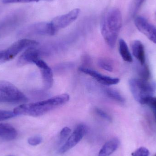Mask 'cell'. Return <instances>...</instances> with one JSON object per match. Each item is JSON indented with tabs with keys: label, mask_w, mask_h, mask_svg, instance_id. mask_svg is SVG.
<instances>
[{
	"label": "cell",
	"mask_w": 156,
	"mask_h": 156,
	"mask_svg": "<svg viewBox=\"0 0 156 156\" xmlns=\"http://www.w3.org/2000/svg\"><path fill=\"white\" fill-rule=\"evenodd\" d=\"M43 141L42 136L39 135H35L31 136L27 140V143L30 145L36 146L41 144Z\"/></svg>",
	"instance_id": "21"
},
{
	"label": "cell",
	"mask_w": 156,
	"mask_h": 156,
	"mask_svg": "<svg viewBox=\"0 0 156 156\" xmlns=\"http://www.w3.org/2000/svg\"><path fill=\"white\" fill-rule=\"evenodd\" d=\"M105 92L109 98L118 102L124 103L125 101V100L122 95L118 92V91L115 89H111V88L107 89L105 91Z\"/></svg>",
	"instance_id": "15"
},
{
	"label": "cell",
	"mask_w": 156,
	"mask_h": 156,
	"mask_svg": "<svg viewBox=\"0 0 156 156\" xmlns=\"http://www.w3.org/2000/svg\"><path fill=\"white\" fill-rule=\"evenodd\" d=\"M119 140L117 138H113L106 142L102 147L98 156H109L115 152L119 145Z\"/></svg>",
	"instance_id": "13"
},
{
	"label": "cell",
	"mask_w": 156,
	"mask_h": 156,
	"mask_svg": "<svg viewBox=\"0 0 156 156\" xmlns=\"http://www.w3.org/2000/svg\"><path fill=\"white\" fill-rule=\"evenodd\" d=\"M16 129L8 123H0V139L5 141H12L17 137Z\"/></svg>",
	"instance_id": "11"
},
{
	"label": "cell",
	"mask_w": 156,
	"mask_h": 156,
	"mask_svg": "<svg viewBox=\"0 0 156 156\" xmlns=\"http://www.w3.org/2000/svg\"><path fill=\"white\" fill-rule=\"evenodd\" d=\"M27 101L26 96L14 85L0 81V103L25 104Z\"/></svg>",
	"instance_id": "4"
},
{
	"label": "cell",
	"mask_w": 156,
	"mask_h": 156,
	"mask_svg": "<svg viewBox=\"0 0 156 156\" xmlns=\"http://www.w3.org/2000/svg\"><path fill=\"white\" fill-rule=\"evenodd\" d=\"M145 104L150 106L153 111H156V97L152 96L148 98Z\"/></svg>",
	"instance_id": "26"
},
{
	"label": "cell",
	"mask_w": 156,
	"mask_h": 156,
	"mask_svg": "<svg viewBox=\"0 0 156 156\" xmlns=\"http://www.w3.org/2000/svg\"><path fill=\"white\" fill-rule=\"evenodd\" d=\"M99 66L103 69L109 72H112L113 70V65L111 59L107 58H101L98 60Z\"/></svg>",
	"instance_id": "17"
},
{
	"label": "cell",
	"mask_w": 156,
	"mask_h": 156,
	"mask_svg": "<svg viewBox=\"0 0 156 156\" xmlns=\"http://www.w3.org/2000/svg\"></svg>",
	"instance_id": "28"
},
{
	"label": "cell",
	"mask_w": 156,
	"mask_h": 156,
	"mask_svg": "<svg viewBox=\"0 0 156 156\" xmlns=\"http://www.w3.org/2000/svg\"><path fill=\"white\" fill-rule=\"evenodd\" d=\"M129 85L135 100L141 104H145L147 99L153 96L154 92V85L140 78L130 79Z\"/></svg>",
	"instance_id": "3"
},
{
	"label": "cell",
	"mask_w": 156,
	"mask_h": 156,
	"mask_svg": "<svg viewBox=\"0 0 156 156\" xmlns=\"http://www.w3.org/2000/svg\"><path fill=\"white\" fill-rule=\"evenodd\" d=\"M95 112L97 114V115H99L100 117H101L102 119L108 121V122L112 121V118H111V116L101 109L96 108L95 109Z\"/></svg>",
	"instance_id": "23"
},
{
	"label": "cell",
	"mask_w": 156,
	"mask_h": 156,
	"mask_svg": "<svg viewBox=\"0 0 156 156\" xmlns=\"http://www.w3.org/2000/svg\"><path fill=\"white\" fill-rule=\"evenodd\" d=\"M145 1L146 0H132L129 9V13L131 17H134L136 16L139 9L141 8L142 5Z\"/></svg>",
	"instance_id": "16"
},
{
	"label": "cell",
	"mask_w": 156,
	"mask_h": 156,
	"mask_svg": "<svg viewBox=\"0 0 156 156\" xmlns=\"http://www.w3.org/2000/svg\"><path fill=\"white\" fill-rule=\"evenodd\" d=\"M35 65L40 69L45 87L47 89H50L53 86L54 83L52 69L44 61L40 58L36 62Z\"/></svg>",
	"instance_id": "9"
},
{
	"label": "cell",
	"mask_w": 156,
	"mask_h": 156,
	"mask_svg": "<svg viewBox=\"0 0 156 156\" xmlns=\"http://www.w3.org/2000/svg\"><path fill=\"white\" fill-rule=\"evenodd\" d=\"M135 24L141 33L150 41L156 44V27L149 23L144 17L141 16L136 17Z\"/></svg>",
	"instance_id": "8"
},
{
	"label": "cell",
	"mask_w": 156,
	"mask_h": 156,
	"mask_svg": "<svg viewBox=\"0 0 156 156\" xmlns=\"http://www.w3.org/2000/svg\"><path fill=\"white\" fill-rule=\"evenodd\" d=\"M142 66V68L139 71L140 79L145 80L148 81L151 76L150 69L148 66L145 64Z\"/></svg>",
	"instance_id": "19"
},
{
	"label": "cell",
	"mask_w": 156,
	"mask_h": 156,
	"mask_svg": "<svg viewBox=\"0 0 156 156\" xmlns=\"http://www.w3.org/2000/svg\"><path fill=\"white\" fill-rule=\"evenodd\" d=\"M119 45V52L122 58L126 62L132 63L133 61V57L129 51L126 42L123 39H120Z\"/></svg>",
	"instance_id": "14"
},
{
	"label": "cell",
	"mask_w": 156,
	"mask_h": 156,
	"mask_svg": "<svg viewBox=\"0 0 156 156\" xmlns=\"http://www.w3.org/2000/svg\"><path fill=\"white\" fill-rule=\"evenodd\" d=\"M81 10L76 8L67 13L58 16L49 22L52 35H54L59 30L66 28L76 21L80 16Z\"/></svg>",
	"instance_id": "5"
},
{
	"label": "cell",
	"mask_w": 156,
	"mask_h": 156,
	"mask_svg": "<svg viewBox=\"0 0 156 156\" xmlns=\"http://www.w3.org/2000/svg\"><path fill=\"white\" fill-rule=\"evenodd\" d=\"M71 130L68 127H65L60 131V139L61 141H64L67 137L70 136Z\"/></svg>",
	"instance_id": "24"
},
{
	"label": "cell",
	"mask_w": 156,
	"mask_h": 156,
	"mask_svg": "<svg viewBox=\"0 0 156 156\" xmlns=\"http://www.w3.org/2000/svg\"><path fill=\"white\" fill-rule=\"evenodd\" d=\"M87 132V127L84 125H78L66 143L59 148V154H65L76 146L86 134Z\"/></svg>",
	"instance_id": "7"
},
{
	"label": "cell",
	"mask_w": 156,
	"mask_h": 156,
	"mask_svg": "<svg viewBox=\"0 0 156 156\" xmlns=\"http://www.w3.org/2000/svg\"><path fill=\"white\" fill-rule=\"evenodd\" d=\"M43 0H2V3L4 4L16 3H31L38 2Z\"/></svg>",
	"instance_id": "25"
},
{
	"label": "cell",
	"mask_w": 156,
	"mask_h": 156,
	"mask_svg": "<svg viewBox=\"0 0 156 156\" xmlns=\"http://www.w3.org/2000/svg\"><path fill=\"white\" fill-rule=\"evenodd\" d=\"M122 25V16L118 8H109L103 15L100 25L101 33L111 48H113L115 46Z\"/></svg>",
	"instance_id": "2"
},
{
	"label": "cell",
	"mask_w": 156,
	"mask_h": 156,
	"mask_svg": "<svg viewBox=\"0 0 156 156\" xmlns=\"http://www.w3.org/2000/svg\"><path fill=\"white\" fill-rule=\"evenodd\" d=\"M69 96L63 94L54 96L44 101L30 104H23L14 109L16 115H25L38 117L56 109L69 101Z\"/></svg>",
	"instance_id": "1"
},
{
	"label": "cell",
	"mask_w": 156,
	"mask_h": 156,
	"mask_svg": "<svg viewBox=\"0 0 156 156\" xmlns=\"http://www.w3.org/2000/svg\"><path fill=\"white\" fill-rule=\"evenodd\" d=\"M17 116L14 112L0 110V122L5 121Z\"/></svg>",
	"instance_id": "20"
},
{
	"label": "cell",
	"mask_w": 156,
	"mask_h": 156,
	"mask_svg": "<svg viewBox=\"0 0 156 156\" xmlns=\"http://www.w3.org/2000/svg\"><path fill=\"white\" fill-rule=\"evenodd\" d=\"M38 44V42L31 39H23L16 41L7 49L2 50L5 62L12 60L23 49L35 47Z\"/></svg>",
	"instance_id": "6"
},
{
	"label": "cell",
	"mask_w": 156,
	"mask_h": 156,
	"mask_svg": "<svg viewBox=\"0 0 156 156\" xmlns=\"http://www.w3.org/2000/svg\"><path fill=\"white\" fill-rule=\"evenodd\" d=\"M132 50L133 55L140 62L141 66L145 64V54L144 47L139 40H135L132 44Z\"/></svg>",
	"instance_id": "12"
},
{
	"label": "cell",
	"mask_w": 156,
	"mask_h": 156,
	"mask_svg": "<svg viewBox=\"0 0 156 156\" xmlns=\"http://www.w3.org/2000/svg\"><path fill=\"white\" fill-rule=\"evenodd\" d=\"M98 82L106 85H114L119 83L120 80L118 78H112L107 76L102 75L99 79L97 80Z\"/></svg>",
	"instance_id": "18"
},
{
	"label": "cell",
	"mask_w": 156,
	"mask_h": 156,
	"mask_svg": "<svg viewBox=\"0 0 156 156\" xmlns=\"http://www.w3.org/2000/svg\"><path fill=\"white\" fill-rule=\"evenodd\" d=\"M154 156H156V154Z\"/></svg>",
	"instance_id": "27"
},
{
	"label": "cell",
	"mask_w": 156,
	"mask_h": 156,
	"mask_svg": "<svg viewBox=\"0 0 156 156\" xmlns=\"http://www.w3.org/2000/svg\"><path fill=\"white\" fill-rule=\"evenodd\" d=\"M39 59L40 58L38 50L35 47L29 48L20 56L17 64L19 66H23L29 64H35Z\"/></svg>",
	"instance_id": "10"
},
{
	"label": "cell",
	"mask_w": 156,
	"mask_h": 156,
	"mask_svg": "<svg viewBox=\"0 0 156 156\" xmlns=\"http://www.w3.org/2000/svg\"><path fill=\"white\" fill-rule=\"evenodd\" d=\"M149 150L144 147L138 148L132 154V156H149Z\"/></svg>",
	"instance_id": "22"
}]
</instances>
